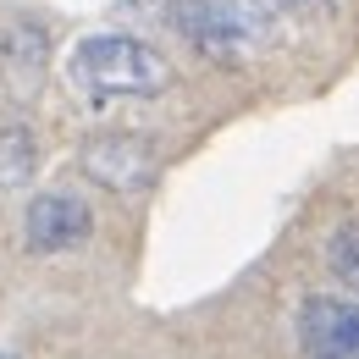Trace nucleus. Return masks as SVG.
Listing matches in <instances>:
<instances>
[{
    "instance_id": "7",
    "label": "nucleus",
    "mask_w": 359,
    "mask_h": 359,
    "mask_svg": "<svg viewBox=\"0 0 359 359\" xmlns=\"http://www.w3.org/2000/svg\"><path fill=\"white\" fill-rule=\"evenodd\" d=\"M39 172V133L28 122H0V194H17L28 188Z\"/></svg>"
},
{
    "instance_id": "2",
    "label": "nucleus",
    "mask_w": 359,
    "mask_h": 359,
    "mask_svg": "<svg viewBox=\"0 0 359 359\" xmlns=\"http://www.w3.org/2000/svg\"><path fill=\"white\" fill-rule=\"evenodd\" d=\"M166 17L199 55L226 67L266 45V11L255 0H172Z\"/></svg>"
},
{
    "instance_id": "9",
    "label": "nucleus",
    "mask_w": 359,
    "mask_h": 359,
    "mask_svg": "<svg viewBox=\"0 0 359 359\" xmlns=\"http://www.w3.org/2000/svg\"><path fill=\"white\" fill-rule=\"evenodd\" d=\"M276 6H282V11H320L326 0H276Z\"/></svg>"
},
{
    "instance_id": "6",
    "label": "nucleus",
    "mask_w": 359,
    "mask_h": 359,
    "mask_svg": "<svg viewBox=\"0 0 359 359\" xmlns=\"http://www.w3.org/2000/svg\"><path fill=\"white\" fill-rule=\"evenodd\" d=\"M50 72V28L39 17H11L0 28V78L17 100H34Z\"/></svg>"
},
{
    "instance_id": "3",
    "label": "nucleus",
    "mask_w": 359,
    "mask_h": 359,
    "mask_svg": "<svg viewBox=\"0 0 359 359\" xmlns=\"http://www.w3.org/2000/svg\"><path fill=\"white\" fill-rule=\"evenodd\" d=\"M94 238V210L83 194H67V188H55V194H39L34 205H28V216H22V243L34 249V255H72V249H83Z\"/></svg>"
},
{
    "instance_id": "5",
    "label": "nucleus",
    "mask_w": 359,
    "mask_h": 359,
    "mask_svg": "<svg viewBox=\"0 0 359 359\" xmlns=\"http://www.w3.org/2000/svg\"><path fill=\"white\" fill-rule=\"evenodd\" d=\"M299 337L310 359H359V304L337 293H310L299 304Z\"/></svg>"
},
{
    "instance_id": "4",
    "label": "nucleus",
    "mask_w": 359,
    "mask_h": 359,
    "mask_svg": "<svg viewBox=\"0 0 359 359\" xmlns=\"http://www.w3.org/2000/svg\"><path fill=\"white\" fill-rule=\"evenodd\" d=\"M83 177L111 188V194H144L155 182V149L133 133H100L78 149Z\"/></svg>"
},
{
    "instance_id": "1",
    "label": "nucleus",
    "mask_w": 359,
    "mask_h": 359,
    "mask_svg": "<svg viewBox=\"0 0 359 359\" xmlns=\"http://www.w3.org/2000/svg\"><path fill=\"white\" fill-rule=\"evenodd\" d=\"M72 83L89 89L94 100H122V94H161L172 83V67L155 45L133 34H89L67 61Z\"/></svg>"
},
{
    "instance_id": "8",
    "label": "nucleus",
    "mask_w": 359,
    "mask_h": 359,
    "mask_svg": "<svg viewBox=\"0 0 359 359\" xmlns=\"http://www.w3.org/2000/svg\"><path fill=\"white\" fill-rule=\"evenodd\" d=\"M326 260H332V271H337V282H348V287L359 293V226H343V232L332 238Z\"/></svg>"
},
{
    "instance_id": "10",
    "label": "nucleus",
    "mask_w": 359,
    "mask_h": 359,
    "mask_svg": "<svg viewBox=\"0 0 359 359\" xmlns=\"http://www.w3.org/2000/svg\"><path fill=\"white\" fill-rule=\"evenodd\" d=\"M0 359H17V354H0Z\"/></svg>"
}]
</instances>
